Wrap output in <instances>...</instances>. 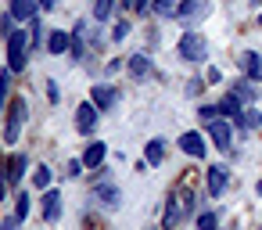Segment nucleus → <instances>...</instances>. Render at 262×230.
<instances>
[{"instance_id": "21", "label": "nucleus", "mask_w": 262, "mask_h": 230, "mask_svg": "<svg viewBox=\"0 0 262 230\" xmlns=\"http://www.w3.org/2000/svg\"><path fill=\"white\" fill-rule=\"evenodd\" d=\"M97 198H101V205H108V208H115L119 205V187H97Z\"/></svg>"}, {"instance_id": "14", "label": "nucleus", "mask_w": 262, "mask_h": 230, "mask_svg": "<svg viewBox=\"0 0 262 230\" xmlns=\"http://www.w3.org/2000/svg\"><path fill=\"white\" fill-rule=\"evenodd\" d=\"M36 0H11V15L18 18V22H33L36 18Z\"/></svg>"}, {"instance_id": "28", "label": "nucleus", "mask_w": 262, "mask_h": 230, "mask_svg": "<svg viewBox=\"0 0 262 230\" xmlns=\"http://www.w3.org/2000/svg\"><path fill=\"white\" fill-rule=\"evenodd\" d=\"M198 115H201L205 122H215L223 112H219V104H201V108H198Z\"/></svg>"}, {"instance_id": "3", "label": "nucleus", "mask_w": 262, "mask_h": 230, "mask_svg": "<svg viewBox=\"0 0 262 230\" xmlns=\"http://www.w3.org/2000/svg\"><path fill=\"white\" fill-rule=\"evenodd\" d=\"M26 115H29V104H26V97H15V101L8 104V126H4V140H8V144H15V140H18Z\"/></svg>"}, {"instance_id": "22", "label": "nucleus", "mask_w": 262, "mask_h": 230, "mask_svg": "<svg viewBox=\"0 0 262 230\" xmlns=\"http://www.w3.org/2000/svg\"><path fill=\"white\" fill-rule=\"evenodd\" d=\"M112 11H115V0H97V4H94V18L97 22H108Z\"/></svg>"}, {"instance_id": "9", "label": "nucleus", "mask_w": 262, "mask_h": 230, "mask_svg": "<svg viewBox=\"0 0 262 230\" xmlns=\"http://www.w3.org/2000/svg\"><path fill=\"white\" fill-rule=\"evenodd\" d=\"M104 155H108V144H104V140H90L86 151H83V165H86V169H97V165L104 162Z\"/></svg>"}, {"instance_id": "31", "label": "nucleus", "mask_w": 262, "mask_h": 230, "mask_svg": "<svg viewBox=\"0 0 262 230\" xmlns=\"http://www.w3.org/2000/svg\"><path fill=\"white\" fill-rule=\"evenodd\" d=\"M129 36V22H115V29H112V40L119 44V40H126Z\"/></svg>"}, {"instance_id": "11", "label": "nucleus", "mask_w": 262, "mask_h": 230, "mask_svg": "<svg viewBox=\"0 0 262 230\" xmlns=\"http://www.w3.org/2000/svg\"><path fill=\"white\" fill-rule=\"evenodd\" d=\"M241 69H244V76H248V79L262 83V54H255V51H244V54H241Z\"/></svg>"}, {"instance_id": "34", "label": "nucleus", "mask_w": 262, "mask_h": 230, "mask_svg": "<svg viewBox=\"0 0 262 230\" xmlns=\"http://www.w3.org/2000/svg\"><path fill=\"white\" fill-rule=\"evenodd\" d=\"M47 97H51V101H54V104H58V101H61V90H58V83H54V79H51V83H47Z\"/></svg>"}, {"instance_id": "32", "label": "nucleus", "mask_w": 262, "mask_h": 230, "mask_svg": "<svg viewBox=\"0 0 262 230\" xmlns=\"http://www.w3.org/2000/svg\"><path fill=\"white\" fill-rule=\"evenodd\" d=\"M11 22H15V15H0V36H11V33H15Z\"/></svg>"}, {"instance_id": "35", "label": "nucleus", "mask_w": 262, "mask_h": 230, "mask_svg": "<svg viewBox=\"0 0 262 230\" xmlns=\"http://www.w3.org/2000/svg\"><path fill=\"white\" fill-rule=\"evenodd\" d=\"M151 4H155V0H137V11H147Z\"/></svg>"}, {"instance_id": "19", "label": "nucleus", "mask_w": 262, "mask_h": 230, "mask_svg": "<svg viewBox=\"0 0 262 230\" xmlns=\"http://www.w3.org/2000/svg\"><path fill=\"white\" fill-rule=\"evenodd\" d=\"M129 72L133 76H147L151 72V58L147 54H129Z\"/></svg>"}, {"instance_id": "18", "label": "nucleus", "mask_w": 262, "mask_h": 230, "mask_svg": "<svg viewBox=\"0 0 262 230\" xmlns=\"http://www.w3.org/2000/svg\"><path fill=\"white\" fill-rule=\"evenodd\" d=\"M205 11H208L205 0H183V4L176 8V18H190V15H205Z\"/></svg>"}, {"instance_id": "6", "label": "nucleus", "mask_w": 262, "mask_h": 230, "mask_svg": "<svg viewBox=\"0 0 262 230\" xmlns=\"http://www.w3.org/2000/svg\"><path fill=\"white\" fill-rule=\"evenodd\" d=\"M97 112H101V108H97L94 101H90V104H79V108H76V130H79V133H94Z\"/></svg>"}, {"instance_id": "13", "label": "nucleus", "mask_w": 262, "mask_h": 230, "mask_svg": "<svg viewBox=\"0 0 262 230\" xmlns=\"http://www.w3.org/2000/svg\"><path fill=\"white\" fill-rule=\"evenodd\" d=\"M47 51H51V54H65V51H72V36H69L65 29H54V33L47 36Z\"/></svg>"}, {"instance_id": "27", "label": "nucleus", "mask_w": 262, "mask_h": 230, "mask_svg": "<svg viewBox=\"0 0 262 230\" xmlns=\"http://www.w3.org/2000/svg\"><path fill=\"white\" fill-rule=\"evenodd\" d=\"M8 90H11V69L0 72V108L8 104Z\"/></svg>"}, {"instance_id": "7", "label": "nucleus", "mask_w": 262, "mask_h": 230, "mask_svg": "<svg viewBox=\"0 0 262 230\" xmlns=\"http://www.w3.org/2000/svg\"><path fill=\"white\" fill-rule=\"evenodd\" d=\"M208 137L215 140V148H219V151H226V148L233 144V126H230V122H223V119H215V122H208Z\"/></svg>"}, {"instance_id": "25", "label": "nucleus", "mask_w": 262, "mask_h": 230, "mask_svg": "<svg viewBox=\"0 0 262 230\" xmlns=\"http://www.w3.org/2000/svg\"><path fill=\"white\" fill-rule=\"evenodd\" d=\"M83 29H86V26L76 22V33H72V54H76L79 61H83Z\"/></svg>"}, {"instance_id": "16", "label": "nucleus", "mask_w": 262, "mask_h": 230, "mask_svg": "<svg viewBox=\"0 0 262 230\" xmlns=\"http://www.w3.org/2000/svg\"><path fill=\"white\" fill-rule=\"evenodd\" d=\"M144 158H147V165H158V162L165 158V140H162V137L147 140V148H144Z\"/></svg>"}, {"instance_id": "37", "label": "nucleus", "mask_w": 262, "mask_h": 230, "mask_svg": "<svg viewBox=\"0 0 262 230\" xmlns=\"http://www.w3.org/2000/svg\"><path fill=\"white\" fill-rule=\"evenodd\" d=\"M119 4H126V8H133V11H137V0H119Z\"/></svg>"}, {"instance_id": "15", "label": "nucleus", "mask_w": 262, "mask_h": 230, "mask_svg": "<svg viewBox=\"0 0 262 230\" xmlns=\"http://www.w3.org/2000/svg\"><path fill=\"white\" fill-rule=\"evenodd\" d=\"M115 101H119V94H115L112 87H94V104H97L101 112H108Z\"/></svg>"}, {"instance_id": "26", "label": "nucleus", "mask_w": 262, "mask_h": 230, "mask_svg": "<svg viewBox=\"0 0 262 230\" xmlns=\"http://www.w3.org/2000/svg\"><path fill=\"white\" fill-rule=\"evenodd\" d=\"M241 126H251V130H258V126H262V112H258V108H251V112H241Z\"/></svg>"}, {"instance_id": "1", "label": "nucleus", "mask_w": 262, "mask_h": 230, "mask_svg": "<svg viewBox=\"0 0 262 230\" xmlns=\"http://www.w3.org/2000/svg\"><path fill=\"white\" fill-rule=\"evenodd\" d=\"M29 40H33L29 29H15V33L8 36V69H11V72H26V51H29Z\"/></svg>"}, {"instance_id": "33", "label": "nucleus", "mask_w": 262, "mask_h": 230, "mask_svg": "<svg viewBox=\"0 0 262 230\" xmlns=\"http://www.w3.org/2000/svg\"><path fill=\"white\" fill-rule=\"evenodd\" d=\"M201 90H205V79H190V83H187V94H190V97H198Z\"/></svg>"}, {"instance_id": "30", "label": "nucleus", "mask_w": 262, "mask_h": 230, "mask_svg": "<svg viewBox=\"0 0 262 230\" xmlns=\"http://www.w3.org/2000/svg\"><path fill=\"white\" fill-rule=\"evenodd\" d=\"M151 11H155V15H176V4H172V0H155Z\"/></svg>"}, {"instance_id": "20", "label": "nucleus", "mask_w": 262, "mask_h": 230, "mask_svg": "<svg viewBox=\"0 0 262 230\" xmlns=\"http://www.w3.org/2000/svg\"><path fill=\"white\" fill-rule=\"evenodd\" d=\"M51 180H54L51 165H36V169H33V183H36L40 191H47V187H51Z\"/></svg>"}, {"instance_id": "29", "label": "nucleus", "mask_w": 262, "mask_h": 230, "mask_svg": "<svg viewBox=\"0 0 262 230\" xmlns=\"http://www.w3.org/2000/svg\"><path fill=\"white\" fill-rule=\"evenodd\" d=\"M215 226H219L215 212H201V216H198V230H215Z\"/></svg>"}, {"instance_id": "17", "label": "nucleus", "mask_w": 262, "mask_h": 230, "mask_svg": "<svg viewBox=\"0 0 262 230\" xmlns=\"http://www.w3.org/2000/svg\"><path fill=\"white\" fill-rule=\"evenodd\" d=\"M219 112H223L226 119H241V97H237V94L230 90V94H226V97L219 101Z\"/></svg>"}, {"instance_id": "38", "label": "nucleus", "mask_w": 262, "mask_h": 230, "mask_svg": "<svg viewBox=\"0 0 262 230\" xmlns=\"http://www.w3.org/2000/svg\"><path fill=\"white\" fill-rule=\"evenodd\" d=\"M258 230H262V226H258Z\"/></svg>"}, {"instance_id": "12", "label": "nucleus", "mask_w": 262, "mask_h": 230, "mask_svg": "<svg viewBox=\"0 0 262 230\" xmlns=\"http://www.w3.org/2000/svg\"><path fill=\"white\" fill-rule=\"evenodd\" d=\"M208 194L212 198L226 194V169L223 165H208Z\"/></svg>"}, {"instance_id": "23", "label": "nucleus", "mask_w": 262, "mask_h": 230, "mask_svg": "<svg viewBox=\"0 0 262 230\" xmlns=\"http://www.w3.org/2000/svg\"><path fill=\"white\" fill-rule=\"evenodd\" d=\"M251 83H255V79H248V76H244V79H237V83H233V94H237V97H255V94H258V87H251Z\"/></svg>"}, {"instance_id": "10", "label": "nucleus", "mask_w": 262, "mask_h": 230, "mask_svg": "<svg viewBox=\"0 0 262 230\" xmlns=\"http://www.w3.org/2000/svg\"><path fill=\"white\" fill-rule=\"evenodd\" d=\"M58 216H61V191L47 187V194H43V219L47 223H58Z\"/></svg>"}, {"instance_id": "5", "label": "nucleus", "mask_w": 262, "mask_h": 230, "mask_svg": "<svg viewBox=\"0 0 262 230\" xmlns=\"http://www.w3.org/2000/svg\"><path fill=\"white\" fill-rule=\"evenodd\" d=\"M180 151H183V155H190V158H205V133L187 130V133L180 137Z\"/></svg>"}, {"instance_id": "2", "label": "nucleus", "mask_w": 262, "mask_h": 230, "mask_svg": "<svg viewBox=\"0 0 262 230\" xmlns=\"http://www.w3.org/2000/svg\"><path fill=\"white\" fill-rule=\"evenodd\" d=\"M190 208H194V191H180L176 198H169V205H165V212H162V230H172Z\"/></svg>"}, {"instance_id": "4", "label": "nucleus", "mask_w": 262, "mask_h": 230, "mask_svg": "<svg viewBox=\"0 0 262 230\" xmlns=\"http://www.w3.org/2000/svg\"><path fill=\"white\" fill-rule=\"evenodd\" d=\"M180 58H183V61H205V58H208L205 36H198L194 29H187V33L180 36Z\"/></svg>"}, {"instance_id": "24", "label": "nucleus", "mask_w": 262, "mask_h": 230, "mask_svg": "<svg viewBox=\"0 0 262 230\" xmlns=\"http://www.w3.org/2000/svg\"><path fill=\"white\" fill-rule=\"evenodd\" d=\"M29 208H33V198L22 191V194L15 198V216H18V219H26V216H29Z\"/></svg>"}, {"instance_id": "8", "label": "nucleus", "mask_w": 262, "mask_h": 230, "mask_svg": "<svg viewBox=\"0 0 262 230\" xmlns=\"http://www.w3.org/2000/svg\"><path fill=\"white\" fill-rule=\"evenodd\" d=\"M26 165H29V158H26L22 151H15V155L4 162V176H8V183H22V176H26Z\"/></svg>"}, {"instance_id": "36", "label": "nucleus", "mask_w": 262, "mask_h": 230, "mask_svg": "<svg viewBox=\"0 0 262 230\" xmlns=\"http://www.w3.org/2000/svg\"><path fill=\"white\" fill-rule=\"evenodd\" d=\"M54 4H58V0H40V8H43V11H54Z\"/></svg>"}]
</instances>
